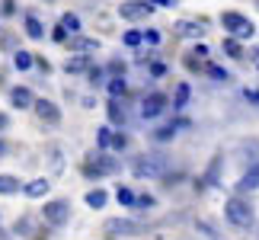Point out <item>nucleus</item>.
Returning <instances> with one entry per match:
<instances>
[{
	"mask_svg": "<svg viewBox=\"0 0 259 240\" xmlns=\"http://www.w3.org/2000/svg\"><path fill=\"white\" fill-rule=\"evenodd\" d=\"M4 151H7V144H4V141H0V154H4Z\"/></svg>",
	"mask_w": 259,
	"mask_h": 240,
	"instance_id": "obj_39",
	"label": "nucleus"
},
{
	"mask_svg": "<svg viewBox=\"0 0 259 240\" xmlns=\"http://www.w3.org/2000/svg\"><path fill=\"white\" fill-rule=\"evenodd\" d=\"M208 74H211L214 80H231V71L221 67V64H208Z\"/></svg>",
	"mask_w": 259,
	"mask_h": 240,
	"instance_id": "obj_26",
	"label": "nucleus"
},
{
	"mask_svg": "<svg viewBox=\"0 0 259 240\" xmlns=\"http://www.w3.org/2000/svg\"><path fill=\"white\" fill-rule=\"evenodd\" d=\"M221 48H224L231 58H243V48H240V42H237V35H227L224 42H221Z\"/></svg>",
	"mask_w": 259,
	"mask_h": 240,
	"instance_id": "obj_16",
	"label": "nucleus"
},
{
	"mask_svg": "<svg viewBox=\"0 0 259 240\" xmlns=\"http://www.w3.org/2000/svg\"><path fill=\"white\" fill-rule=\"evenodd\" d=\"M115 170H118L115 160H109V157L99 154V157H93L87 164V176H109V173H115Z\"/></svg>",
	"mask_w": 259,
	"mask_h": 240,
	"instance_id": "obj_8",
	"label": "nucleus"
},
{
	"mask_svg": "<svg viewBox=\"0 0 259 240\" xmlns=\"http://www.w3.org/2000/svg\"><path fill=\"white\" fill-rule=\"evenodd\" d=\"M67 74H83V71H93V64H90V55H74L67 58Z\"/></svg>",
	"mask_w": 259,
	"mask_h": 240,
	"instance_id": "obj_12",
	"label": "nucleus"
},
{
	"mask_svg": "<svg viewBox=\"0 0 259 240\" xmlns=\"http://www.w3.org/2000/svg\"><path fill=\"white\" fill-rule=\"evenodd\" d=\"M253 61H256V64H259V48H253Z\"/></svg>",
	"mask_w": 259,
	"mask_h": 240,
	"instance_id": "obj_38",
	"label": "nucleus"
},
{
	"mask_svg": "<svg viewBox=\"0 0 259 240\" xmlns=\"http://www.w3.org/2000/svg\"><path fill=\"white\" fill-rule=\"evenodd\" d=\"M132 173L141 179H157L166 173V157L163 154H141L132 160Z\"/></svg>",
	"mask_w": 259,
	"mask_h": 240,
	"instance_id": "obj_1",
	"label": "nucleus"
},
{
	"mask_svg": "<svg viewBox=\"0 0 259 240\" xmlns=\"http://www.w3.org/2000/svg\"><path fill=\"white\" fill-rule=\"evenodd\" d=\"M186 103H189V84H179V87H176V96H173V106L183 109Z\"/></svg>",
	"mask_w": 259,
	"mask_h": 240,
	"instance_id": "obj_22",
	"label": "nucleus"
},
{
	"mask_svg": "<svg viewBox=\"0 0 259 240\" xmlns=\"http://www.w3.org/2000/svg\"><path fill=\"white\" fill-rule=\"evenodd\" d=\"M138 205H144V208H151V205H154V198H151V195H138Z\"/></svg>",
	"mask_w": 259,
	"mask_h": 240,
	"instance_id": "obj_35",
	"label": "nucleus"
},
{
	"mask_svg": "<svg viewBox=\"0 0 259 240\" xmlns=\"http://www.w3.org/2000/svg\"><path fill=\"white\" fill-rule=\"evenodd\" d=\"M144 42H147V45H157V42H160V32H154V29H147V32H144Z\"/></svg>",
	"mask_w": 259,
	"mask_h": 240,
	"instance_id": "obj_30",
	"label": "nucleus"
},
{
	"mask_svg": "<svg viewBox=\"0 0 259 240\" xmlns=\"http://www.w3.org/2000/svg\"><path fill=\"white\" fill-rule=\"evenodd\" d=\"M237 189H240V192H253V189H259V160H253V164L243 170V176H240V183H237Z\"/></svg>",
	"mask_w": 259,
	"mask_h": 240,
	"instance_id": "obj_10",
	"label": "nucleus"
},
{
	"mask_svg": "<svg viewBox=\"0 0 259 240\" xmlns=\"http://www.w3.org/2000/svg\"><path fill=\"white\" fill-rule=\"evenodd\" d=\"M99 42H96V38H83V35H71V48H74V52L77 55H90V52H93V48H96Z\"/></svg>",
	"mask_w": 259,
	"mask_h": 240,
	"instance_id": "obj_13",
	"label": "nucleus"
},
{
	"mask_svg": "<svg viewBox=\"0 0 259 240\" xmlns=\"http://www.w3.org/2000/svg\"><path fill=\"white\" fill-rule=\"evenodd\" d=\"M176 32L183 35V38H195V42H198V38L208 32V23H205V19H179Z\"/></svg>",
	"mask_w": 259,
	"mask_h": 240,
	"instance_id": "obj_6",
	"label": "nucleus"
},
{
	"mask_svg": "<svg viewBox=\"0 0 259 240\" xmlns=\"http://www.w3.org/2000/svg\"><path fill=\"white\" fill-rule=\"evenodd\" d=\"M42 218L52 227H61V224H67V218H71V205L64 202V198H55V202H45V208H42Z\"/></svg>",
	"mask_w": 259,
	"mask_h": 240,
	"instance_id": "obj_4",
	"label": "nucleus"
},
{
	"mask_svg": "<svg viewBox=\"0 0 259 240\" xmlns=\"http://www.w3.org/2000/svg\"><path fill=\"white\" fill-rule=\"evenodd\" d=\"M48 189H52V183H48V179H32V183H26V195H29V198H42Z\"/></svg>",
	"mask_w": 259,
	"mask_h": 240,
	"instance_id": "obj_14",
	"label": "nucleus"
},
{
	"mask_svg": "<svg viewBox=\"0 0 259 240\" xmlns=\"http://www.w3.org/2000/svg\"><path fill=\"white\" fill-rule=\"evenodd\" d=\"M122 42H125L128 48H138V45L144 42V32H135V29H132V32H125V38H122Z\"/></svg>",
	"mask_w": 259,
	"mask_h": 240,
	"instance_id": "obj_25",
	"label": "nucleus"
},
{
	"mask_svg": "<svg viewBox=\"0 0 259 240\" xmlns=\"http://www.w3.org/2000/svg\"><path fill=\"white\" fill-rule=\"evenodd\" d=\"M224 215H227V221H231L234 227H250L253 224V208H250L246 198H227Z\"/></svg>",
	"mask_w": 259,
	"mask_h": 240,
	"instance_id": "obj_2",
	"label": "nucleus"
},
{
	"mask_svg": "<svg viewBox=\"0 0 259 240\" xmlns=\"http://www.w3.org/2000/svg\"><path fill=\"white\" fill-rule=\"evenodd\" d=\"M109 231L112 234H141V227L135 221H109Z\"/></svg>",
	"mask_w": 259,
	"mask_h": 240,
	"instance_id": "obj_15",
	"label": "nucleus"
},
{
	"mask_svg": "<svg viewBox=\"0 0 259 240\" xmlns=\"http://www.w3.org/2000/svg\"><path fill=\"white\" fill-rule=\"evenodd\" d=\"M112 144V132L109 128H99V147H109Z\"/></svg>",
	"mask_w": 259,
	"mask_h": 240,
	"instance_id": "obj_29",
	"label": "nucleus"
},
{
	"mask_svg": "<svg viewBox=\"0 0 259 240\" xmlns=\"http://www.w3.org/2000/svg\"><path fill=\"white\" fill-rule=\"evenodd\" d=\"M147 71H151V77H163V74H166V64H163V61H151V67H147Z\"/></svg>",
	"mask_w": 259,
	"mask_h": 240,
	"instance_id": "obj_28",
	"label": "nucleus"
},
{
	"mask_svg": "<svg viewBox=\"0 0 259 240\" xmlns=\"http://www.w3.org/2000/svg\"><path fill=\"white\" fill-rule=\"evenodd\" d=\"M125 144H128V138H125V135H112V147H115V151H122Z\"/></svg>",
	"mask_w": 259,
	"mask_h": 240,
	"instance_id": "obj_31",
	"label": "nucleus"
},
{
	"mask_svg": "<svg viewBox=\"0 0 259 240\" xmlns=\"http://www.w3.org/2000/svg\"><path fill=\"white\" fill-rule=\"evenodd\" d=\"M61 26H64L71 35H77V32H80V19H77L74 13H64V16H61Z\"/></svg>",
	"mask_w": 259,
	"mask_h": 240,
	"instance_id": "obj_20",
	"label": "nucleus"
},
{
	"mask_svg": "<svg viewBox=\"0 0 259 240\" xmlns=\"http://www.w3.org/2000/svg\"><path fill=\"white\" fill-rule=\"evenodd\" d=\"M26 35L29 38H42L45 35V29H42V23H38L35 16H26Z\"/></svg>",
	"mask_w": 259,
	"mask_h": 240,
	"instance_id": "obj_17",
	"label": "nucleus"
},
{
	"mask_svg": "<svg viewBox=\"0 0 259 240\" xmlns=\"http://www.w3.org/2000/svg\"><path fill=\"white\" fill-rule=\"evenodd\" d=\"M13 61H16V67H19V71H29V67L35 64V58L29 55V52H16V58H13Z\"/></svg>",
	"mask_w": 259,
	"mask_h": 240,
	"instance_id": "obj_23",
	"label": "nucleus"
},
{
	"mask_svg": "<svg viewBox=\"0 0 259 240\" xmlns=\"http://www.w3.org/2000/svg\"><path fill=\"white\" fill-rule=\"evenodd\" d=\"M154 7H173V0H151Z\"/></svg>",
	"mask_w": 259,
	"mask_h": 240,
	"instance_id": "obj_36",
	"label": "nucleus"
},
{
	"mask_svg": "<svg viewBox=\"0 0 259 240\" xmlns=\"http://www.w3.org/2000/svg\"><path fill=\"white\" fill-rule=\"evenodd\" d=\"M109 118H112V122H125V112L118 109V103H115V99L109 103Z\"/></svg>",
	"mask_w": 259,
	"mask_h": 240,
	"instance_id": "obj_27",
	"label": "nucleus"
},
{
	"mask_svg": "<svg viewBox=\"0 0 259 240\" xmlns=\"http://www.w3.org/2000/svg\"><path fill=\"white\" fill-rule=\"evenodd\" d=\"M10 106H13V109H29V106H35L32 90H26V87H13V90H10Z\"/></svg>",
	"mask_w": 259,
	"mask_h": 240,
	"instance_id": "obj_11",
	"label": "nucleus"
},
{
	"mask_svg": "<svg viewBox=\"0 0 259 240\" xmlns=\"http://www.w3.org/2000/svg\"><path fill=\"white\" fill-rule=\"evenodd\" d=\"M87 205H90V208H103V205H106V192H103V189L87 192Z\"/></svg>",
	"mask_w": 259,
	"mask_h": 240,
	"instance_id": "obj_21",
	"label": "nucleus"
},
{
	"mask_svg": "<svg viewBox=\"0 0 259 240\" xmlns=\"http://www.w3.org/2000/svg\"><path fill=\"white\" fill-rule=\"evenodd\" d=\"M52 38H55V42H64V38H67V29H64V26H58L55 32H52Z\"/></svg>",
	"mask_w": 259,
	"mask_h": 240,
	"instance_id": "obj_32",
	"label": "nucleus"
},
{
	"mask_svg": "<svg viewBox=\"0 0 259 240\" xmlns=\"http://www.w3.org/2000/svg\"><path fill=\"white\" fill-rule=\"evenodd\" d=\"M151 13H154L151 0H128V4L118 7V16H122V19H147Z\"/></svg>",
	"mask_w": 259,
	"mask_h": 240,
	"instance_id": "obj_5",
	"label": "nucleus"
},
{
	"mask_svg": "<svg viewBox=\"0 0 259 240\" xmlns=\"http://www.w3.org/2000/svg\"><path fill=\"white\" fill-rule=\"evenodd\" d=\"M109 93H112V99H118V96H125V80H122V77L109 80Z\"/></svg>",
	"mask_w": 259,
	"mask_h": 240,
	"instance_id": "obj_24",
	"label": "nucleus"
},
{
	"mask_svg": "<svg viewBox=\"0 0 259 240\" xmlns=\"http://www.w3.org/2000/svg\"><path fill=\"white\" fill-rule=\"evenodd\" d=\"M115 198H118V205H138V195H135V192H132L128 186H118Z\"/></svg>",
	"mask_w": 259,
	"mask_h": 240,
	"instance_id": "obj_18",
	"label": "nucleus"
},
{
	"mask_svg": "<svg viewBox=\"0 0 259 240\" xmlns=\"http://www.w3.org/2000/svg\"><path fill=\"white\" fill-rule=\"evenodd\" d=\"M32 109H35V115L42 118V122H48V125H58V122H61V109H58L52 99H35Z\"/></svg>",
	"mask_w": 259,
	"mask_h": 240,
	"instance_id": "obj_7",
	"label": "nucleus"
},
{
	"mask_svg": "<svg viewBox=\"0 0 259 240\" xmlns=\"http://www.w3.org/2000/svg\"><path fill=\"white\" fill-rule=\"evenodd\" d=\"M246 103H253V106H259V90H246Z\"/></svg>",
	"mask_w": 259,
	"mask_h": 240,
	"instance_id": "obj_33",
	"label": "nucleus"
},
{
	"mask_svg": "<svg viewBox=\"0 0 259 240\" xmlns=\"http://www.w3.org/2000/svg\"><path fill=\"white\" fill-rule=\"evenodd\" d=\"M163 109H166V96H163V93H151V96L141 103V115H144V118H154V115H160Z\"/></svg>",
	"mask_w": 259,
	"mask_h": 240,
	"instance_id": "obj_9",
	"label": "nucleus"
},
{
	"mask_svg": "<svg viewBox=\"0 0 259 240\" xmlns=\"http://www.w3.org/2000/svg\"><path fill=\"white\" fill-rule=\"evenodd\" d=\"M19 189V179L16 176H0V195H10Z\"/></svg>",
	"mask_w": 259,
	"mask_h": 240,
	"instance_id": "obj_19",
	"label": "nucleus"
},
{
	"mask_svg": "<svg viewBox=\"0 0 259 240\" xmlns=\"http://www.w3.org/2000/svg\"><path fill=\"white\" fill-rule=\"evenodd\" d=\"M0 128H7V115L4 112H0Z\"/></svg>",
	"mask_w": 259,
	"mask_h": 240,
	"instance_id": "obj_37",
	"label": "nucleus"
},
{
	"mask_svg": "<svg viewBox=\"0 0 259 240\" xmlns=\"http://www.w3.org/2000/svg\"><path fill=\"white\" fill-rule=\"evenodd\" d=\"M192 55H195V58H205V55H208V48H205V45H198V42H195V48H192Z\"/></svg>",
	"mask_w": 259,
	"mask_h": 240,
	"instance_id": "obj_34",
	"label": "nucleus"
},
{
	"mask_svg": "<svg viewBox=\"0 0 259 240\" xmlns=\"http://www.w3.org/2000/svg\"><path fill=\"white\" fill-rule=\"evenodd\" d=\"M221 23H224V29H231L237 38H253V32H256L253 19H246L243 13H237V10H227L221 16Z\"/></svg>",
	"mask_w": 259,
	"mask_h": 240,
	"instance_id": "obj_3",
	"label": "nucleus"
}]
</instances>
